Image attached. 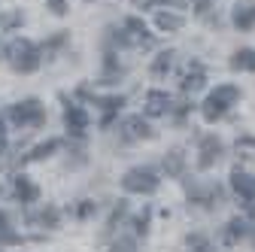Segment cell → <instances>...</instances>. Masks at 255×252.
<instances>
[{
  "label": "cell",
  "instance_id": "6da1fadb",
  "mask_svg": "<svg viewBox=\"0 0 255 252\" xmlns=\"http://www.w3.org/2000/svg\"><path fill=\"white\" fill-rule=\"evenodd\" d=\"M6 58H9L12 70H18V73H34L40 67V49L30 43V40H24V37H15L9 43Z\"/></svg>",
  "mask_w": 255,
  "mask_h": 252
},
{
  "label": "cell",
  "instance_id": "7a4b0ae2",
  "mask_svg": "<svg viewBox=\"0 0 255 252\" xmlns=\"http://www.w3.org/2000/svg\"><path fill=\"white\" fill-rule=\"evenodd\" d=\"M240 101V88L237 85H219L210 98L204 101V107H201V113H204V122H216V119H222L225 116V110L228 107H234Z\"/></svg>",
  "mask_w": 255,
  "mask_h": 252
},
{
  "label": "cell",
  "instance_id": "3957f363",
  "mask_svg": "<svg viewBox=\"0 0 255 252\" xmlns=\"http://www.w3.org/2000/svg\"><path fill=\"white\" fill-rule=\"evenodd\" d=\"M122 188L125 192H134V195H152L158 188V176L152 167H131L122 176Z\"/></svg>",
  "mask_w": 255,
  "mask_h": 252
},
{
  "label": "cell",
  "instance_id": "277c9868",
  "mask_svg": "<svg viewBox=\"0 0 255 252\" xmlns=\"http://www.w3.org/2000/svg\"><path fill=\"white\" fill-rule=\"evenodd\" d=\"M9 119L18 125V128H40V125L46 122V113H43V104L34 101V98H27L21 104H15L9 110Z\"/></svg>",
  "mask_w": 255,
  "mask_h": 252
},
{
  "label": "cell",
  "instance_id": "5b68a950",
  "mask_svg": "<svg viewBox=\"0 0 255 252\" xmlns=\"http://www.w3.org/2000/svg\"><path fill=\"white\" fill-rule=\"evenodd\" d=\"M125 30H128V34H125V37H119L122 43L143 46V49H152V46H155V37L149 34V27H146L137 15H128V18H125Z\"/></svg>",
  "mask_w": 255,
  "mask_h": 252
},
{
  "label": "cell",
  "instance_id": "8992f818",
  "mask_svg": "<svg viewBox=\"0 0 255 252\" xmlns=\"http://www.w3.org/2000/svg\"><path fill=\"white\" fill-rule=\"evenodd\" d=\"M219 158H222V140H219L216 134H207V137L201 140V158H198V167L207 170V167H213Z\"/></svg>",
  "mask_w": 255,
  "mask_h": 252
},
{
  "label": "cell",
  "instance_id": "52a82bcc",
  "mask_svg": "<svg viewBox=\"0 0 255 252\" xmlns=\"http://www.w3.org/2000/svg\"><path fill=\"white\" fill-rule=\"evenodd\" d=\"M122 134H125V140H149L152 137V128L146 125L143 116H128L122 122Z\"/></svg>",
  "mask_w": 255,
  "mask_h": 252
},
{
  "label": "cell",
  "instance_id": "ba28073f",
  "mask_svg": "<svg viewBox=\"0 0 255 252\" xmlns=\"http://www.w3.org/2000/svg\"><path fill=\"white\" fill-rule=\"evenodd\" d=\"M64 122H67V131H70V134L82 137V134H85V128H88V113H85L82 107L70 104L67 110H64Z\"/></svg>",
  "mask_w": 255,
  "mask_h": 252
},
{
  "label": "cell",
  "instance_id": "9c48e42d",
  "mask_svg": "<svg viewBox=\"0 0 255 252\" xmlns=\"http://www.w3.org/2000/svg\"><path fill=\"white\" fill-rule=\"evenodd\" d=\"M231 188H234L243 201H255V176H249L243 170H234L231 173Z\"/></svg>",
  "mask_w": 255,
  "mask_h": 252
},
{
  "label": "cell",
  "instance_id": "30bf717a",
  "mask_svg": "<svg viewBox=\"0 0 255 252\" xmlns=\"http://www.w3.org/2000/svg\"><path fill=\"white\" fill-rule=\"evenodd\" d=\"M170 104H173V101H170L167 91H149L143 107H146V116H164V113L170 110Z\"/></svg>",
  "mask_w": 255,
  "mask_h": 252
},
{
  "label": "cell",
  "instance_id": "8fae6325",
  "mask_svg": "<svg viewBox=\"0 0 255 252\" xmlns=\"http://www.w3.org/2000/svg\"><path fill=\"white\" fill-rule=\"evenodd\" d=\"M204 88V67L201 64H188V73L182 76V91L185 94H195Z\"/></svg>",
  "mask_w": 255,
  "mask_h": 252
},
{
  "label": "cell",
  "instance_id": "7c38bea8",
  "mask_svg": "<svg viewBox=\"0 0 255 252\" xmlns=\"http://www.w3.org/2000/svg\"><path fill=\"white\" fill-rule=\"evenodd\" d=\"M15 195L21 198V204H34L40 198V188L30 182L27 176H15Z\"/></svg>",
  "mask_w": 255,
  "mask_h": 252
},
{
  "label": "cell",
  "instance_id": "4fadbf2b",
  "mask_svg": "<svg viewBox=\"0 0 255 252\" xmlns=\"http://www.w3.org/2000/svg\"><path fill=\"white\" fill-rule=\"evenodd\" d=\"M243 234H246V222H243V219H231V222L225 225V231H222V243H225V246H234Z\"/></svg>",
  "mask_w": 255,
  "mask_h": 252
},
{
  "label": "cell",
  "instance_id": "5bb4252c",
  "mask_svg": "<svg viewBox=\"0 0 255 252\" xmlns=\"http://www.w3.org/2000/svg\"><path fill=\"white\" fill-rule=\"evenodd\" d=\"M234 24H237L240 30H249V27L255 24V3H240V6L234 9Z\"/></svg>",
  "mask_w": 255,
  "mask_h": 252
},
{
  "label": "cell",
  "instance_id": "9a60e30c",
  "mask_svg": "<svg viewBox=\"0 0 255 252\" xmlns=\"http://www.w3.org/2000/svg\"><path fill=\"white\" fill-rule=\"evenodd\" d=\"M231 67H234V70H255V49H240V52H234Z\"/></svg>",
  "mask_w": 255,
  "mask_h": 252
},
{
  "label": "cell",
  "instance_id": "2e32d148",
  "mask_svg": "<svg viewBox=\"0 0 255 252\" xmlns=\"http://www.w3.org/2000/svg\"><path fill=\"white\" fill-rule=\"evenodd\" d=\"M155 24L161 27V30H179L185 21H182V15H173V12H158L155 15Z\"/></svg>",
  "mask_w": 255,
  "mask_h": 252
},
{
  "label": "cell",
  "instance_id": "e0dca14e",
  "mask_svg": "<svg viewBox=\"0 0 255 252\" xmlns=\"http://www.w3.org/2000/svg\"><path fill=\"white\" fill-rule=\"evenodd\" d=\"M182 164H185L182 152H179V149H173L167 158H164V170H167V176H179V173H182Z\"/></svg>",
  "mask_w": 255,
  "mask_h": 252
},
{
  "label": "cell",
  "instance_id": "ac0fdd59",
  "mask_svg": "<svg viewBox=\"0 0 255 252\" xmlns=\"http://www.w3.org/2000/svg\"><path fill=\"white\" fill-rule=\"evenodd\" d=\"M122 104H125L122 94H113V98H104V101H101V107H104V113H107V116H104V125H110V122H113V116L119 113V107H122Z\"/></svg>",
  "mask_w": 255,
  "mask_h": 252
},
{
  "label": "cell",
  "instance_id": "d6986e66",
  "mask_svg": "<svg viewBox=\"0 0 255 252\" xmlns=\"http://www.w3.org/2000/svg\"><path fill=\"white\" fill-rule=\"evenodd\" d=\"M170 67H173V52H161V55L152 61V73L155 76H164Z\"/></svg>",
  "mask_w": 255,
  "mask_h": 252
},
{
  "label": "cell",
  "instance_id": "ffe728a7",
  "mask_svg": "<svg viewBox=\"0 0 255 252\" xmlns=\"http://www.w3.org/2000/svg\"><path fill=\"white\" fill-rule=\"evenodd\" d=\"M55 149H61V140H49V143H43V146H37V149H30V152H27V161L46 158V155H52Z\"/></svg>",
  "mask_w": 255,
  "mask_h": 252
},
{
  "label": "cell",
  "instance_id": "44dd1931",
  "mask_svg": "<svg viewBox=\"0 0 255 252\" xmlns=\"http://www.w3.org/2000/svg\"><path fill=\"white\" fill-rule=\"evenodd\" d=\"M3 243H21V237L9 231V222H6V213L0 210V246H3Z\"/></svg>",
  "mask_w": 255,
  "mask_h": 252
},
{
  "label": "cell",
  "instance_id": "7402d4cb",
  "mask_svg": "<svg viewBox=\"0 0 255 252\" xmlns=\"http://www.w3.org/2000/svg\"><path fill=\"white\" fill-rule=\"evenodd\" d=\"M30 219H37V222L46 225V228H55V225H58V210H55V207H43L37 216H30Z\"/></svg>",
  "mask_w": 255,
  "mask_h": 252
},
{
  "label": "cell",
  "instance_id": "603a6c76",
  "mask_svg": "<svg viewBox=\"0 0 255 252\" xmlns=\"http://www.w3.org/2000/svg\"><path fill=\"white\" fill-rule=\"evenodd\" d=\"M188 243H191V249H195V252H213V246H210L204 237H198V234H195V237H188Z\"/></svg>",
  "mask_w": 255,
  "mask_h": 252
},
{
  "label": "cell",
  "instance_id": "cb8c5ba5",
  "mask_svg": "<svg viewBox=\"0 0 255 252\" xmlns=\"http://www.w3.org/2000/svg\"><path fill=\"white\" fill-rule=\"evenodd\" d=\"M143 3H152V6H176V9H182L185 0H143Z\"/></svg>",
  "mask_w": 255,
  "mask_h": 252
},
{
  "label": "cell",
  "instance_id": "d4e9b609",
  "mask_svg": "<svg viewBox=\"0 0 255 252\" xmlns=\"http://www.w3.org/2000/svg\"><path fill=\"white\" fill-rule=\"evenodd\" d=\"M49 9L55 15H64V12H67V0H49Z\"/></svg>",
  "mask_w": 255,
  "mask_h": 252
},
{
  "label": "cell",
  "instance_id": "484cf974",
  "mask_svg": "<svg viewBox=\"0 0 255 252\" xmlns=\"http://www.w3.org/2000/svg\"><path fill=\"white\" fill-rule=\"evenodd\" d=\"M113 252H134V240H119L113 246Z\"/></svg>",
  "mask_w": 255,
  "mask_h": 252
},
{
  "label": "cell",
  "instance_id": "4316f807",
  "mask_svg": "<svg viewBox=\"0 0 255 252\" xmlns=\"http://www.w3.org/2000/svg\"><path fill=\"white\" fill-rule=\"evenodd\" d=\"M3 149H6V137H0V155H3Z\"/></svg>",
  "mask_w": 255,
  "mask_h": 252
}]
</instances>
